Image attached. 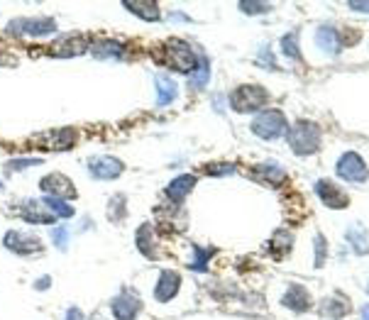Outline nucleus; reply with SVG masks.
Here are the masks:
<instances>
[{
  "label": "nucleus",
  "instance_id": "nucleus-1",
  "mask_svg": "<svg viewBox=\"0 0 369 320\" xmlns=\"http://www.w3.org/2000/svg\"><path fill=\"white\" fill-rule=\"evenodd\" d=\"M159 59H162V64H167L169 69H176L181 71V74H191V71L196 69L198 56L183 39H167V42L162 44Z\"/></svg>",
  "mask_w": 369,
  "mask_h": 320
},
{
  "label": "nucleus",
  "instance_id": "nucleus-2",
  "mask_svg": "<svg viewBox=\"0 0 369 320\" xmlns=\"http://www.w3.org/2000/svg\"><path fill=\"white\" fill-rule=\"evenodd\" d=\"M286 132H289V144L296 154H313L321 147V130L313 122L301 120Z\"/></svg>",
  "mask_w": 369,
  "mask_h": 320
},
{
  "label": "nucleus",
  "instance_id": "nucleus-3",
  "mask_svg": "<svg viewBox=\"0 0 369 320\" xmlns=\"http://www.w3.org/2000/svg\"><path fill=\"white\" fill-rule=\"evenodd\" d=\"M252 132L262 139H276L286 132V117L281 110H262L252 122Z\"/></svg>",
  "mask_w": 369,
  "mask_h": 320
},
{
  "label": "nucleus",
  "instance_id": "nucleus-4",
  "mask_svg": "<svg viewBox=\"0 0 369 320\" xmlns=\"http://www.w3.org/2000/svg\"><path fill=\"white\" fill-rule=\"evenodd\" d=\"M266 91L262 86H240V89L233 91L230 96V103L238 113H254L266 103Z\"/></svg>",
  "mask_w": 369,
  "mask_h": 320
},
{
  "label": "nucleus",
  "instance_id": "nucleus-5",
  "mask_svg": "<svg viewBox=\"0 0 369 320\" xmlns=\"http://www.w3.org/2000/svg\"><path fill=\"white\" fill-rule=\"evenodd\" d=\"M337 177L345 179V181H352V184H362L369 179V169H367V164L362 162L360 154L345 152L337 159Z\"/></svg>",
  "mask_w": 369,
  "mask_h": 320
},
{
  "label": "nucleus",
  "instance_id": "nucleus-6",
  "mask_svg": "<svg viewBox=\"0 0 369 320\" xmlns=\"http://www.w3.org/2000/svg\"><path fill=\"white\" fill-rule=\"evenodd\" d=\"M76 135L71 127H64V130H49L44 132V135H37L34 137V142H39L44 149H49V152H66V149H71L76 144Z\"/></svg>",
  "mask_w": 369,
  "mask_h": 320
},
{
  "label": "nucleus",
  "instance_id": "nucleus-7",
  "mask_svg": "<svg viewBox=\"0 0 369 320\" xmlns=\"http://www.w3.org/2000/svg\"><path fill=\"white\" fill-rule=\"evenodd\" d=\"M10 30H18L15 34H30V37H44V34L56 32L54 20L49 18H25V20H15L10 25Z\"/></svg>",
  "mask_w": 369,
  "mask_h": 320
},
{
  "label": "nucleus",
  "instance_id": "nucleus-8",
  "mask_svg": "<svg viewBox=\"0 0 369 320\" xmlns=\"http://www.w3.org/2000/svg\"><path fill=\"white\" fill-rule=\"evenodd\" d=\"M316 193H318V198L328 205V208L342 210V208H347V203H350V196H347L340 186L328 181V179H323V181L316 184Z\"/></svg>",
  "mask_w": 369,
  "mask_h": 320
},
{
  "label": "nucleus",
  "instance_id": "nucleus-9",
  "mask_svg": "<svg viewBox=\"0 0 369 320\" xmlns=\"http://www.w3.org/2000/svg\"><path fill=\"white\" fill-rule=\"evenodd\" d=\"M142 311V301L137 293H132L130 288L120 291V296L112 301V313L117 320H135Z\"/></svg>",
  "mask_w": 369,
  "mask_h": 320
},
{
  "label": "nucleus",
  "instance_id": "nucleus-10",
  "mask_svg": "<svg viewBox=\"0 0 369 320\" xmlns=\"http://www.w3.org/2000/svg\"><path fill=\"white\" fill-rule=\"evenodd\" d=\"M5 247L18 252V255H22V257H30V255L42 252V240H37L34 235H25V232L13 230L5 235Z\"/></svg>",
  "mask_w": 369,
  "mask_h": 320
},
{
  "label": "nucleus",
  "instance_id": "nucleus-11",
  "mask_svg": "<svg viewBox=\"0 0 369 320\" xmlns=\"http://www.w3.org/2000/svg\"><path fill=\"white\" fill-rule=\"evenodd\" d=\"M39 188L44 191V193L49 196V198H76V191H74V184L69 181V179L64 177V174H49V177L42 179V184H39Z\"/></svg>",
  "mask_w": 369,
  "mask_h": 320
},
{
  "label": "nucleus",
  "instance_id": "nucleus-12",
  "mask_svg": "<svg viewBox=\"0 0 369 320\" xmlns=\"http://www.w3.org/2000/svg\"><path fill=\"white\" fill-rule=\"evenodd\" d=\"M20 215H22V218L27 220V223H32V225H37V223L52 225L56 220V215L44 203H39V200H25L22 208H20Z\"/></svg>",
  "mask_w": 369,
  "mask_h": 320
},
{
  "label": "nucleus",
  "instance_id": "nucleus-13",
  "mask_svg": "<svg viewBox=\"0 0 369 320\" xmlns=\"http://www.w3.org/2000/svg\"><path fill=\"white\" fill-rule=\"evenodd\" d=\"M281 303H284L286 308H291V311L304 313V311H309V308H311V293L306 291V286L294 283V286H289V291L284 293Z\"/></svg>",
  "mask_w": 369,
  "mask_h": 320
},
{
  "label": "nucleus",
  "instance_id": "nucleus-14",
  "mask_svg": "<svg viewBox=\"0 0 369 320\" xmlns=\"http://www.w3.org/2000/svg\"><path fill=\"white\" fill-rule=\"evenodd\" d=\"M179 283H181V276H179L176 271H171V269L162 271L159 283L155 288V298H157V301H162V303L171 301V298L176 296V291H179Z\"/></svg>",
  "mask_w": 369,
  "mask_h": 320
},
{
  "label": "nucleus",
  "instance_id": "nucleus-15",
  "mask_svg": "<svg viewBox=\"0 0 369 320\" xmlns=\"http://www.w3.org/2000/svg\"><path fill=\"white\" fill-rule=\"evenodd\" d=\"M91 174L98 179H115L122 172V162H117L115 157H93L89 162Z\"/></svg>",
  "mask_w": 369,
  "mask_h": 320
},
{
  "label": "nucleus",
  "instance_id": "nucleus-16",
  "mask_svg": "<svg viewBox=\"0 0 369 320\" xmlns=\"http://www.w3.org/2000/svg\"><path fill=\"white\" fill-rule=\"evenodd\" d=\"M347 313H350V306H347V301L340 296L325 298V301L321 303V316L325 320H337V318L347 316Z\"/></svg>",
  "mask_w": 369,
  "mask_h": 320
},
{
  "label": "nucleus",
  "instance_id": "nucleus-17",
  "mask_svg": "<svg viewBox=\"0 0 369 320\" xmlns=\"http://www.w3.org/2000/svg\"><path fill=\"white\" fill-rule=\"evenodd\" d=\"M316 42L325 54H337V51H340V34H337V30H332V27L318 30Z\"/></svg>",
  "mask_w": 369,
  "mask_h": 320
},
{
  "label": "nucleus",
  "instance_id": "nucleus-18",
  "mask_svg": "<svg viewBox=\"0 0 369 320\" xmlns=\"http://www.w3.org/2000/svg\"><path fill=\"white\" fill-rule=\"evenodd\" d=\"M196 186V177H179L176 181H171L169 184V188H167V193H169V198L171 200H181L183 196H188L191 193V188Z\"/></svg>",
  "mask_w": 369,
  "mask_h": 320
},
{
  "label": "nucleus",
  "instance_id": "nucleus-19",
  "mask_svg": "<svg viewBox=\"0 0 369 320\" xmlns=\"http://www.w3.org/2000/svg\"><path fill=\"white\" fill-rule=\"evenodd\" d=\"M137 247L145 257H157V250H155V230L152 225H142L140 232H137Z\"/></svg>",
  "mask_w": 369,
  "mask_h": 320
},
{
  "label": "nucleus",
  "instance_id": "nucleus-20",
  "mask_svg": "<svg viewBox=\"0 0 369 320\" xmlns=\"http://www.w3.org/2000/svg\"><path fill=\"white\" fill-rule=\"evenodd\" d=\"M157 91H159V96H157V103L159 105H169V103L176 98V84H174L169 76H157Z\"/></svg>",
  "mask_w": 369,
  "mask_h": 320
},
{
  "label": "nucleus",
  "instance_id": "nucleus-21",
  "mask_svg": "<svg viewBox=\"0 0 369 320\" xmlns=\"http://www.w3.org/2000/svg\"><path fill=\"white\" fill-rule=\"evenodd\" d=\"M291 247H294V237H291L289 230H279L274 235V240H271V252H274V257H284Z\"/></svg>",
  "mask_w": 369,
  "mask_h": 320
},
{
  "label": "nucleus",
  "instance_id": "nucleus-22",
  "mask_svg": "<svg viewBox=\"0 0 369 320\" xmlns=\"http://www.w3.org/2000/svg\"><path fill=\"white\" fill-rule=\"evenodd\" d=\"M86 49V39H79V37H69L64 42H59L54 46V54H61V56H71V54H81Z\"/></svg>",
  "mask_w": 369,
  "mask_h": 320
},
{
  "label": "nucleus",
  "instance_id": "nucleus-23",
  "mask_svg": "<svg viewBox=\"0 0 369 320\" xmlns=\"http://www.w3.org/2000/svg\"><path fill=\"white\" fill-rule=\"evenodd\" d=\"M125 8L135 10V15H140V18L145 20H159V5L157 3H130V0H125Z\"/></svg>",
  "mask_w": 369,
  "mask_h": 320
},
{
  "label": "nucleus",
  "instance_id": "nucleus-24",
  "mask_svg": "<svg viewBox=\"0 0 369 320\" xmlns=\"http://www.w3.org/2000/svg\"><path fill=\"white\" fill-rule=\"evenodd\" d=\"M108 218H110V223H120V220H125V196H115V198L110 200V205H108Z\"/></svg>",
  "mask_w": 369,
  "mask_h": 320
},
{
  "label": "nucleus",
  "instance_id": "nucleus-25",
  "mask_svg": "<svg viewBox=\"0 0 369 320\" xmlns=\"http://www.w3.org/2000/svg\"><path fill=\"white\" fill-rule=\"evenodd\" d=\"M193 262H191V269H198V271H203L206 269V264H208V260L215 255V250H203V247H193Z\"/></svg>",
  "mask_w": 369,
  "mask_h": 320
},
{
  "label": "nucleus",
  "instance_id": "nucleus-26",
  "mask_svg": "<svg viewBox=\"0 0 369 320\" xmlns=\"http://www.w3.org/2000/svg\"><path fill=\"white\" fill-rule=\"evenodd\" d=\"M281 49H284V54L286 56H291V59H299V34L296 32H291V34H286L284 39H281Z\"/></svg>",
  "mask_w": 369,
  "mask_h": 320
},
{
  "label": "nucleus",
  "instance_id": "nucleus-27",
  "mask_svg": "<svg viewBox=\"0 0 369 320\" xmlns=\"http://www.w3.org/2000/svg\"><path fill=\"white\" fill-rule=\"evenodd\" d=\"M120 51H122V46L120 44H115V42H101V44H96V56H120Z\"/></svg>",
  "mask_w": 369,
  "mask_h": 320
},
{
  "label": "nucleus",
  "instance_id": "nucleus-28",
  "mask_svg": "<svg viewBox=\"0 0 369 320\" xmlns=\"http://www.w3.org/2000/svg\"><path fill=\"white\" fill-rule=\"evenodd\" d=\"M259 174H262V177H266L269 179L271 184H279V181H284V172H281L279 167H259Z\"/></svg>",
  "mask_w": 369,
  "mask_h": 320
},
{
  "label": "nucleus",
  "instance_id": "nucleus-29",
  "mask_svg": "<svg viewBox=\"0 0 369 320\" xmlns=\"http://www.w3.org/2000/svg\"><path fill=\"white\" fill-rule=\"evenodd\" d=\"M208 76H211V71H208V61L201 56V69H198V76H193V89H203Z\"/></svg>",
  "mask_w": 369,
  "mask_h": 320
},
{
  "label": "nucleus",
  "instance_id": "nucleus-30",
  "mask_svg": "<svg viewBox=\"0 0 369 320\" xmlns=\"http://www.w3.org/2000/svg\"><path fill=\"white\" fill-rule=\"evenodd\" d=\"M347 237H350V242H352V245H357L355 250L360 252V255H365V252H367V240H365V232H360V235H357V230H350V235H347Z\"/></svg>",
  "mask_w": 369,
  "mask_h": 320
},
{
  "label": "nucleus",
  "instance_id": "nucleus-31",
  "mask_svg": "<svg viewBox=\"0 0 369 320\" xmlns=\"http://www.w3.org/2000/svg\"><path fill=\"white\" fill-rule=\"evenodd\" d=\"M316 250H318V257H316V267H323V262H325V240H323V235H316Z\"/></svg>",
  "mask_w": 369,
  "mask_h": 320
},
{
  "label": "nucleus",
  "instance_id": "nucleus-32",
  "mask_svg": "<svg viewBox=\"0 0 369 320\" xmlns=\"http://www.w3.org/2000/svg\"><path fill=\"white\" fill-rule=\"evenodd\" d=\"M52 237H54V242L61 247V250H66V242H69V232H66L64 228H54Z\"/></svg>",
  "mask_w": 369,
  "mask_h": 320
},
{
  "label": "nucleus",
  "instance_id": "nucleus-33",
  "mask_svg": "<svg viewBox=\"0 0 369 320\" xmlns=\"http://www.w3.org/2000/svg\"><path fill=\"white\" fill-rule=\"evenodd\" d=\"M240 8L242 10H254L252 15H257V10H271L269 3H240Z\"/></svg>",
  "mask_w": 369,
  "mask_h": 320
},
{
  "label": "nucleus",
  "instance_id": "nucleus-34",
  "mask_svg": "<svg viewBox=\"0 0 369 320\" xmlns=\"http://www.w3.org/2000/svg\"><path fill=\"white\" fill-rule=\"evenodd\" d=\"M233 164H218V167H208V174H233Z\"/></svg>",
  "mask_w": 369,
  "mask_h": 320
},
{
  "label": "nucleus",
  "instance_id": "nucleus-35",
  "mask_svg": "<svg viewBox=\"0 0 369 320\" xmlns=\"http://www.w3.org/2000/svg\"><path fill=\"white\" fill-rule=\"evenodd\" d=\"M32 164H39V159H22V162L18 159V162H10L8 167L10 169H20V167H32Z\"/></svg>",
  "mask_w": 369,
  "mask_h": 320
},
{
  "label": "nucleus",
  "instance_id": "nucleus-36",
  "mask_svg": "<svg viewBox=\"0 0 369 320\" xmlns=\"http://www.w3.org/2000/svg\"><path fill=\"white\" fill-rule=\"evenodd\" d=\"M66 320H84V313H81L79 308H69V313H66Z\"/></svg>",
  "mask_w": 369,
  "mask_h": 320
},
{
  "label": "nucleus",
  "instance_id": "nucleus-37",
  "mask_svg": "<svg viewBox=\"0 0 369 320\" xmlns=\"http://www.w3.org/2000/svg\"><path fill=\"white\" fill-rule=\"evenodd\" d=\"M352 10H365V13H369V3H350Z\"/></svg>",
  "mask_w": 369,
  "mask_h": 320
},
{
  "label": "nucleus",
  "instance_id": "nucleus-38",
  "mask_svg": "<svg viewBox=\"0 0 369 320\" xmlns=\"http://www.w3.org/2000/svg\"><path fill=\"white\" fill-rule=\"evenodd\" d=\"M362 320H369V306L362 308Z\"/></svg>",
  "mask_w": 369,
  "mask_h": 320
},
{
  "label": "nucleus",
  "instance_id": "nucleus-39",
  "mask_svg": "<svg viewBox=\"0 0 369 320\" xmlns=\"http://www.w3.org/2000/svg\"><path fill=\"white\" fill-rule=\"evenodd\" d=\"M0 188H3V181H0Z\"/></svg>",
  "mask_w": 369,
  "mask_h": 320
}]
</instances>
